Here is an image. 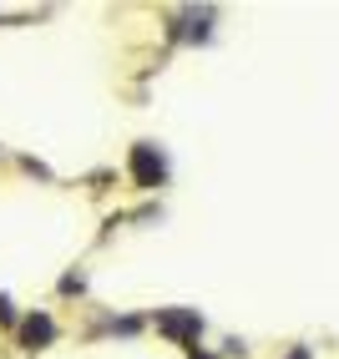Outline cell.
<instances>
[{
  "label": "cell",
  "mask_w": 339,
  "mask_h": 359,
  "mask_svg": "<svg viewBox=\"0 0 339 359\" xmlns=\"http://www.w3.org/2000/svg\"><path fill=\"white\" fill-rule=\"evenodd\" d=\"M0 324H15V309H11V299L0 294Z\"/></svg>",
  "instance_id": "4"
},
{
  "label": "cell",
  "mask_w": 339,
  "mask_h": 359,
  "mask_svg": "<svg viewBox=\"0 0 339 359\" xmlns=\"http://www.w3.org/2000/svg\"><path fill=\"white\" fill-rule=\"evenodd\" d=\"M288 359H309V349H304V344H299V349H294V354H288Z\"/></svg>",
  "instance_id": "5"
},
{
  "label": "cell",
  "mask_w": 339,
  "mask_h": 359,
  "mask_svg": "<svg viewBox=\"0 0 339 359\" xmlns=\"http://www.w3.org/2000/svg\"><path fill=\"white\" fill-rule=\"evenodd\" d=\"M157 334H167V339H178V344H198L203 314L198 309H157Z\"/></svg>",
  "instance_id": "2"
},
{
  "label": "cell",
  "mask_w": 339,
  "mask_h": 359,
  "mask_svg": "<svg viewBox=\"0 0 339 359\" xmlns=\"http://www.w3.org/2000/svg\"><path fill=\"white\" fill-rule=\"evenodd\" d=\"M187 359H213V354H203V349H192V354H187Z\"/></svg>",
  "instance_id": "6"
},
{
  "label": "cell",
  "mask_w": 339,
  "mask_h": 359,
  "mask_svg": "<svg viewBox=\"0 0 339 359\" xmlns=\"http://www.w3.org/2000/svg\"><path fill=\"white\" fill-rule=\"evenodd\" d=\"M127 167H132V182H137V187H147V193L167 182V152L157 147V142H137Z\"/></svg>",
  "instance_id": "1"
},
{
  "label": "cell",
  "mask_w": 339,
  "mask_h": 359,
  "mask_svg": "<svg viewBox=\"0 0 339 359\" xmlns=\"http://www.w3.org/2000/svg\"><path fill=\"white\" fill-rule=\"evenodd\" d=\"M51 339H56V319H51V314H31L26 324H20V344H26V354L46 349Z\"/></svg>",
  "instance_id": "3"
}]
</instances>
